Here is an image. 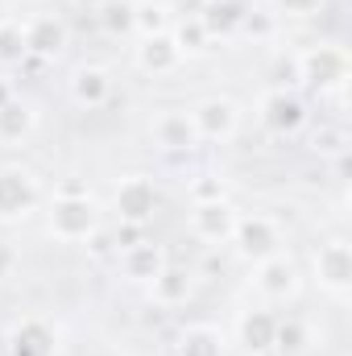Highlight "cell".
Wrapping results in <instances>:
<instances>
[{"label": "cell", "instance_id": "1", "mask_svg": "<svg viewBox=\"0 0 352 356\" xmlns=\"http://www.w3.org/2000/svg\"><path fill=\"white\" fill-rule=\"evenodd\" d=\"M46 232L54 241H67V245L91 241L99 232V207H95V199L79 195V191L54 195L50 199V211H46Z\"/></svg>", "mask_w": 352, "mask_h": 356}, {"label": "cell", "instance_id": "2", "mask_svg": "<svg viewBox=\"0 0 352 356\" xmlns=\"http://www.w3.org/2000/svg\"><path fill=\"white\" fill-rule=\"evenodd\" d=\"M298 286H303V269H298V261L286 249L253 266V290L262 294L265 302H286V298L298 294Z\"/></svg>", "mask_w": 352, "mask_h": 356}, {"label": "cell", "instance_id": "3", "mask_svg": "<svg viewBox=\"0 0 352 356\" xmlns=\"http://www.w3.org/2000/svg\"><path fill=\"white\" fill-rule=\"evenodd\" d=\"M42 199V186L25 166H0V224L25 220Z\"/></svg>", "mask_w": 352, "mask_h": 356}, {"label": "cell", "instance_id": "4", "mask_svg": "<svg viewBox=\"0 0 352 356\" xmlns=\"http://www.w3.org/2000/svg\"><path fill=\"white\" fill-rule=\"evenodd\" d=\"M232 245H237V257H245L249 266H257L265 257L282 253V228L269 216H237Z\"/></svg>", "mask_w": 352, "mask_h": 356}, {"label": "cell", "instance_id": "5", "mask_svg": "<svg viewBox=\"0 0 352 356\" xmlns=\"http://www.w3.org/2000/svg\"><path fill=\"white\" fill-rule=\"evenodd\" d=\"M311 273L319 282V290H328L332 298H344L352 286V249L349 241H323L315 253H311Z\"/></svg>", "mask_w": 352, "mask_h": 356}, {"label": "cell", "instance_id": "6", "mask_svg": "<svg viewBox=\"0 0 352 356\" xmlns=\"http://www.w3.org/2000/svg\"><path fill=\"white\" fill-rule=\"evenodd\" d=\"M112 211H116L120 224L145 228V224L154 220V211H158V186H154L145 175L120 178V186L112 191Z\"/></svg>", "mask_w": 352, "mask_h": 356}, {"label": "cell", "instance_id": "7", "mask_svg": "<svg viewBox=\"0 0 352 356\" xmlns=\"http://www.w3.org/2000/svg\"><path fill=\"white\" fill-rule=\"evenodd\" d=\"M191 124H195L199 141H228L241 129V104L228 95H211L191 108Z\"/></svg>", "mask_w": 352, "mask_h": 356}, {"label": "cell", "instance_id": "8", "mask_svg": "<svg viewBox=\"0 0 352 356\" xmlns=\"http://www.w3.org/2000/svg\"><path fill=\"white\" fill-rule=\"evenodd\" d=\"M298 63H303V83H319L323 88H344V75H349V54L332 42H315L307 50H298Z\"/></svg>", "mask_w": 352, "mask_h": 356}, {"label": "cell", "instance_id": "9", "mask_svg": "<svg viewBox=\"0 0 352 356\" xmlns=\"http://www.w3.org/2000/svg\"><path fill=\"white\" fill-rule=\"evenodd\" d=\"M232 228H237V207L228 199H216V203H195L191 207V236L203 241V245H224L232 241Z\"/></svg>", "mask_w": 352, "mask_h": 356}, {"label": "cell", "instance_id": "10", "mask_svg": "<svg viewBox=\"0 0 352 356\" xmlns=\"http://www.w3.org/2000/svg\"><path fill=\"white\" fill-rule=\"evenodd\" d=\"M21 25H25V50L38 54V58H58L67 50V42H71V29H67V21L58 13H38V17H29Z\"/></svg>", "mask_w": 352, "mask_h": 356}, {"label": "cell", "instance_id": "11", "mask_svg": "<svg viewBox=\"0 0 352 356\" xmlns=\"http://www.w3.org/2000/svg\"><path fill=\"white\" fill-rule=\"evenodd\" d=\"M150 137H154V145L166 149V154H191V149L199 145V133H195V124H191V112H178V108L154 116Z\"/></svg>", "mask_w": 352, "mask_h": 356}, {"label": "cell", "instance_id": "12", "mask_svg": "<svg viewBox=\"0 0 352 356\" xmlns=\"http://www.w3.org/2000/svg\"><path fill=\"white\" fill-rule=\"evenodd\" d=\"M262 124L269 133H278V137H286V133H298L303 124H307V104L294 95V91H269L262 99Z\"/></svg>", "mask_w": 352, "mask_h": 356}, {"label": "cell", "instance_id": "13", "mask_svg": "<svg viewBox=\"0 0 352 356\" xmlns=\"http://www.w3.org/2000/svg\"><path fill=\"white\" fill-rule=\"evenodd\" d=\"M162 266H166V253H162V245H150V241H141V245L116 253V269H120L125 282H141V286H150V282L162 273Z\"/></svg>", "mask_w": 352, "mask_h": 356}, {"label": "cell", "instance_id": "14", "mask_svg": "<svg viewBox=\"0 0 352 356\" xmlns=\"http://www.w3.org/2000/svg\"><path fill=\"white\" fill-rule=\"evenodd\" d=\"M137 67L145 71V75H154V79H166V75H175L178 67H182V50L175 46V38L170 33H158V38H141V46H137Z\"/></svg>", "mask_w": 352, "mask_h": 356}, {"label": "cell", "instance_id": "15", "mask_svg": "<svg viewBox=\"0 0 352 356\" xmlns=\"http://www.w3.org/2000/svg\"><path fill=\"white\" fill-rule=\"evenodd\" d=\"M273 327H278V315H273V311H265V307L245 311V315L237 319V340H241L245 353L262 356V353L273 348Z\"/></svg>", "mask_w": 352, "mask_h": 356}, {"label": "cell", "instance_id": "16", "mask_svg": "<svg viewBox=\"0 0 352 356\" xmlns=\"http://www.w3.org/2000/svg\"><path fill=\"white\" fill-rule=\"evenodd\" d=\"M13 356H54V327L46 319H21L8 336Z\"/></svg>", "mask_w": 352, "mask_h": 356}, {"label": "cell", "instance_id": "17", "mask_svg": "<svg viewBox=\"0 0 352 356\" xmlns=\"http://www.w3.org/2000/svg\"><path fill=\"white\" fill-rule=\"evenodd\" d=\"M191 290H195V273L182 266H162V273L150 282V298L158 302V307H182L186 298H191Z\"/></svg>", "mask_w": 352, "mask_h": 356}, {"label": "cell", "instance_id": "18", "mask_svg": "<svg viewBox=\"0 0 352 356\" xmlns=\"http://www.w3.org/2000/svg\"><path fill=\"white\" fill-rule=\"evenodd\" d=\"M112 95V75L104 67H79L71 75V99L79 108H104Z\"/></svg>", "mask_w": 352, "mask_h": 356}, {"label": "cell", "instance_id": "19", "mask_svg": "<svg viewBox=\"0 0 352 356\" xmlns=\"http://www.w3.org/2000/svg\"><path fill=\"white\" fill-rule=\"evenodd\" d=\"M33 124H38L33 104H25V99H8V104L0 108V141H4V145L25 141V137L33 133Z\"/></svg>", "mask_w": 352, "mask_h": 356}, {"label": "cell", "instance_id": "20", "mask_svg": "<svg viewBox=\"0 0 352 356\" xmlns=\"http://www.w3.org/2000/svg\"><path fill=\"white\" fill-rule=\"evenodd\" d=\"M178 356H224V336L211 323H191L178 336Z\"/></svg>", "mask_w": 352, "mask_h": 356}, {"label": "cell", "instance_id": "21", "mask_svg": "<svg viewBox=\"0 0 352 356\" xmlns=\"http://www.w3.org/2000/svg\"><path fill=\"white\" fill-rule=\"evenodd\" d=\"M273 348L282 356H303L311 348V323L298 319V315L278 319V327H273Z\"/></svg>", "mask_w": 352, "mask_h": 356}, {"label": "cell", "instance_id": "22", "mask_svg": "<svg viewBox=\"0 0 352 356\" xmlns=\"http://www.w3.org/2000/svg\"><path fill=\"white\" fill-rule=\"evenodd\" d=\"M170 38H175V46L182 50V58L207 50V42H211V33H207V25H203L199 13H191V17H182L178 25H170Z\"/></svg>", "mask_w": 352, "mask_h": 356}, {"label": "cell", "instance_id": "23", "mask_svg": "<svg viewBox=\"0 0 352 356\" xmlns=\"http://www.w3.org/2000/svg\"><path fill=\"white\" fill-rule=\"evenodd\" d=\"M133 33L137 38L170 33V4H133Z\"/></svg>", "mask_w": 352, "mask_h": 356}, {"label": "cell", "instance_id": "24", "mask_svg": "<svg viewBox=\"0 0 352 356\" xmlns=\"http://www.w3.org/2000/svg\"><path fill=\"white\" fill-rule=\"evenodd\" d=\"M203 25H207V33L216 38V33H232V29H241V4H232V0H216V4H207L203 13Z\"/></svg>", "mask_w": 352, "mask_h": 356}, {"label": "cell", "instance_id": "25", "mask_svg": "<svg viewBox=\"0 0 352 356\" xmlns=\"http://www.w3.org/2000/svg\"><path fill=\"white\" fill-rule=\"evenodd\" d=\"M269 79H273V88L278 91H294L303 83V63H298V50H282V54H273V63H269Z\"/></svg>", "mask_w": 352, "mask_h": 356}, {"label": "cell", "instance_id": "26", "mask_svg": "<svg viewBox=\"0 0 352 356\" xmlns=\"http://www.w3.org/2000/svg\"><path fill=\"white\" fill-rule=\"evenodd\" d=\"M29 50H25V25L21 21H0V67H13V63H21Z\"/></svg>", "mask_w": 352, "mask_h": 356}, {"label": "cell", "instance_id": "27", "mask_svg": "<svg viewBox=\"0 0 352 356\" xmlns=\"http://www.w3.org/2000/svg\"><path fill=\"white\" fill-rule=\"evenodd\" d=\"M104 25L112 33H133V4H104Z\"/></svg>", "mask_w": 352, "mask_h": 356}, {"label": "cell", "instance_id": "28", "mask_svg": "<svg viewBox=\"0 0 352 356\" xmlns=\"http://www.w3.org/2000/svg\"><path fill=\"white\" fill-rule=\"evenodd\" d=\"M191 199H195V203H216V199H224V182L211 178V175L195 178V182H191Z\"/></svg>", "mask_w": 352, "mask_h": 356}, {"label": "cell", "instance_id": "29", "mask_svg": "<svg viewBox=\"0 0 352 356\" xmlns=\"http://www.w3.org/2000/svg\"><path fill=\"white\" fill-rule=\"evenodd\" d=\"M278 4V13H286V17H315L319 8H323V0H273Z\"/></svg>", "mask_w": 352, "mask_h": 356}, {"label": "cell", "instance_id": "30", "mask_svg": "<svg viewBox=\"0 0 352 356\" xmlns=\"http://www.w3.org/2000/svg\"><path fill=\"white\" fill-rule=\"evenodd\" d=\"M315 149H319V154H344V129H323V133H315Z\"/></svg>", "mask_w": 352, "mask_h": 356}, {"label": "cell", "instance_id": "31", "mask_svg": "<svg viewBox=\"0 0 352 356\" xmlns=\"http://www.w3.org/2000/svg\"><path fill=\"white\" fill-rule=\"evenodd\" d=\"M241 29L253 33V38H269V33H273V17H265V13H245V17H241Z\"/></svg>", "mask_w": 352, "mask_h": 356}, {"label": "cell", "instance_id": "32", "mask_svg": "<svg viewBox=\"0 0 352 356\" xmlns=\"http://www.w3.org/2000/svg\"><path fill=\"white\" fill-rule=\"evenodd\" d=\"M17 266H21V253L13 249V241L0 236V282H8V277L17 273Z\"/></svg>", "mask_w": 352, "mask_h": 356}, {"label": "cell", "instance_id": "33", "mask_svg": "<svg viewBox=\"0 0 352 356\" xmlns=\"http://www.w3.org/2000/svg\"><path fill=\"white\" fill-rule=\"evenodd\" d=\"M8 99H17V91H13V83H8L4 75H0V108H4Z\"/></svg>", "mask_w": 352, "mask_h": 356}, {"label": "cell", "instance_id": "34", "mask_svg": "<svg viewBox=\"0 0 352 356\" xmlns=\"http://www.w3.org/2000/svg\"><path fill=\"white\" fill-rule=\"evenodd\" d=\"M71 4H83V8H99V4H108V0H71Z\"/></svg>", "mask_w": 352, "mask_h": 356}, {"label": "cell", "instance_id": "35", "mask_svg": "<svg viewBox=\"0 0 352 356\" xmlns=\"http://www.w3.org/2000/svg\"><path fill=\"white\" fill-rule=\"evenodd\" d=\"M137 4H170V0H137Z\"/></svg>", "mask_w": 352, "mask_h": 356}]
</instances>
